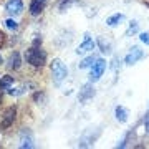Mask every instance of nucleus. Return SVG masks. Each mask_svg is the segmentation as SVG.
<instances>
[{"label": "nucleus", "instance_id": "39448f33", "mask_svg": "<svg viewBox=\"0 0 149 149\" xmlns=\"http://www.w3.org/2000/svg\"><path fill=\"white\" fill-rule=\"evenodd\" d=\"M5 10H7V13L12 15V17L22 15V12H23V2H22V0H7Z\"/></svg>", "mask_w": 149, "mask_h": 149}, {"label": "nucleus", "instance_id": "6e6552de", "mask_svg": "<svg viewBox=\"0 0 149 149\" xmlns=\"http://www.w3.org/2000/svg\"><path fill=\"white\" fill-rule=\"evenodd\" d=\"M143 56H144L143 50H139L138 47H134V48H131V52H129L128 56L124 58V61H126V65H134V63H138Z\"/></svg>", "mask_w": 149, "mask_h": 149}, {"label": "nucleus", "instance_id": "aec40b11", "mask_svg": "<svg viewBox=\"0 0 149 149\" xmlns=\"http://www.w3.org/2000/svg\"><path fill=\"white\" fill-rule=\"evenodd\" d=\"M144 128H146V131L149 133V118L146 119V123H144Z\"/></svg>", "mask_w": 149, "mask_h": 149}, {"label": "nucleus", "instance_id": "a211bd4d", "mask_svg": "<svg viewBox=\"0 0 149 149\" xmlns=\"http://www.w3.org/2000/svg\"><path fill=\"white\" fill-rule=\"evenodd\" d=\"M134 32H138V23H136V22H131V25H129V32H128V33H134Z\"/></svg>", "mask_w": 149, "mask_h": 149}, {"label": "nucleus", "instance_id": "f257e3e1", "mask_svg": "<svg viewBox=\"0 0 149 149\" xmlns=\"http://www.w3.org/2000/svg\"><path fill=\"white\" fill-rule=\"evenodd\" d=\"M25 60H27L28 65H32L33 68H43L45 63H47V53L43 52L42 48L32 45L25 52Z\"/></svg>", "mask_w": 149, "mask_h": 149}, {"label": "nucleus", "instance_id": "4be33fe9", "mask_svg": "<svg viewBox=\"0 0 149 149\" xmlns=\"http://www.w3.org/2000/svg\"><path fill=\"white\" fill-rule=\"evenodd\" d=\"M0 65H3V58H2V55H0Z\"/></svg>", "mask_w": 149, "mask_h": 149}, {"label": "nucleus", "instance_id": "f3484780", "mask_svg": "<svg viewBox=\"0 0 149 149\" xmlns=\"http://www.w3.org/2000/svg\"><path fill=\"white\" fill-rule=\"evenodd\" d=\"M139 38H141V42H143V43L149 45V32H143L141 35H139Z\"/></svg>", "mask_w": 149, "mask_h": 149}, {"label": "nucleus", "instance_id": "f8f14e48", "mask_svg": "<svg viewBox=\"0 0 149 149\" xmlns=\"http://www.w3.org/2000/svg\"><path fill=\"white\" fill-rule=\"evenodd\" d=\"M114 114H116V119L119 123H126V121H128V116H129V111L124 106H116Z\"/></svg>", "mask_w": 149, "mask_h": 149}, {"label": "nucleus", "instance_id": "2eb2a0df", "mask_svg": "<svg viewBox=\"0 0 149 149\" xmlns=\"http://www.w3.org/2000/svg\"><path fill=\"white\" fill-rule=\"evenodd\" d=\"M96 60H98V58H96L95 55H90V56H86V58L80 63V68H81V70H85V68H91V66L95 65Z\"/></svg>", "mask_w": 149, "mask_h": 149}, {"label": "nucleus", "instance_id": "412c9836", "mask_svg": "<svg viewBox=\"0 0 149 149\" xmlns=\"http://www.w3.org/2000/svg\"><path fill=\"white\" fill-rule=\"evenodd\" d=\"M3 103V93H2V88H0V104Z\"/></svg>", "mask_w": 149, "mask_h": 149}, {"label": "nucleus", "instance_id": "9b49d317", "mask_svg": "<svg viewBox=\"0 0 149 149\" xmlns=\"http://www.w3.org/2000/svg\"><path fill=\"white\" fill-rule=\"evenodd\" d=\"M96 45L100 47V50H101L103 53L109 55L113 50V42L109 40V38H104V37H100L98 38V42H96Z\"/></svg>", "mask_w": 149, "mask_h": 149}, {"label": "nucleus", "instance_id": "423d86ee", "mask_svg": "<svg viewBox=\"0 0 149 149\" xmlns=\"http://www.w3.org/2000/svg\"><path fill=\"white\" fill-rule=\"evenodd\" d=\"M45 5H47V0H32L30 2V7H28V12L32 17H38L45 10Z\"/></svg>", "mask_w": 149, "mask_h": 149}, {"label": "nucleus", "instance_id": "7ed1b4c3", "mask_svg": "<svg viewBox=\"0 0 149 149\" xmlns=\"http://www.w3.org/2000/svg\"><path fill=\"white\" fill-rule=\"evenodd\" d=\"M104 70H106V61L101 58H98L95 61V65L91 66V73H90V81L91 83H96V81L100 80L104 73Z\"/></svg>", "mask_w": 149, "mask_h": 149}, {"label": "nucleus", "instance_id": "1a4fd4ad", "mask_svg": "<svg viewBox=\"0 0 149 149\" xmlns=\"http://www.w3.org/2000/svg\"><path fill=\"white\" fill-rule=\"evenodd\" d=\"M93 96H95V88H93V85H91V81H90L88 85H85L83 88H81L78 98H80L81 103H85V101H88L90 98H93Z\"/></svg>", "mask_w": 149, "mask_h": 149}, {"label": "nucleus", "instance_id": "9d476101", "mask_svg": "<svg viewBox=\"0 0 149 149\" xmlns=\"http://www.w3.org/2000/svg\"><path fill=\"white\" fill-rule=\"evenodd\" d=\"M22 66V56L18 52H13V53H10V56H8V63H7V68L8 70H18Z\"/></svg>", "mask_w": 149, "mask_h": 149}, {"label": "nucleus", "instance_id": "6ab92c4d", "mask_svg": "<svg viewBox=\"0 0 149 149\" xmlns=\"http://www.w3.org/2000/svg\"><path fill=\"white\" fill-rule=\"evenodd\" d=\"M5 42H7V35L3 32H0V48L5 45Z\"/></svg>", "mask_w": 149, "mask_h": 149}, {"label": "nucleus", "instance_id": "f03ea898", "mask_svg": "<svg viewBox=\"0 0 149 149\" xmlns=\"http://www.w3.org/2000/svg\"><path fill=\"white\" fill-rule=\"evenodd\" d=\"M52 74H53V81L56 83V85H60L61 81L68 76V68H66V65L61 61L60 58H55L53 61H52Z\"/></svg>", "mask_w": 149, "mask_h": 149}, {"label": "nucleus", "instance_id": "dca6fc26", "mask_svg": "<svg viewBox=\"0 0 149 149\" xmlns=\"http://www.w3.org/2000/svg\"><path fill=\"white\" fill-rule=\"evenodd\" d=\"M5 27L8 28V30H17V28H18V23H17L13 18H7L5 20Z\"/></svg>", "mask_w": 149, "mask_h": 149}, {"label": "nucleus", "instance_id": "4468645a", "mask_svg": "<svg viewBox=\"0 0 149 149\" xmlns=\"http://www.w3.org/2000/svg\"><path fill=\"white\" fill-rule=\"evenodd\" d=\"M123 20H124L123 13H114L113 17L106 18V25L108 27H116V25H119V22H123Z\"/></svg>", "mask_w": 149, "mask_h": 149}, {"label": "nucleus", "instance_id": "ddd939ff", "mask_svg": "<svg viewBox=\"0 0 149 149\" xmlns=\"http://www.w3.org/2000/svg\"><path fill=\"white\" fill-rule=\"evenodd\" d=\"M13 83H15V78H13L12 74H3V76H0V88H2V90H8Z\"/></svg>", "mask_w": 149, "mask_h": 149}, {"label": "nucleus", "instance_id": "0eeeda50", "mask_svg": "<svg viewBox=\"0 0 149 149\" xmlns=\"http://www.w3.org/2000/svg\"><path fill=\"white\" fill-rule=\"evenodd\" d=\"M95 47H96V43L93 42V40H91L90 38V35H88V33H86L85 35V42L81 43L80 47L76 48V53L78 55H85V53H90L91 50H95Z\"/></svg>", "mask_w": 149, "mask_h": 149}, {"label": "nucleus", "instance_id": "20e7f679", "mask_svg": "<svg viewBox=\"0 0 149 149\" xmlns=\"http://www.w3.org/2000/svg\"><path fill=\"white\" fill-rule=\"evenodd\" d=\"M15 119H17V108L15 106L7 108L5 111H3V118H2V123H0V129L3 131V129L10 128L12 124L15 123Z\"/></svg>", "mask_w": 149, "mask_h": 149}]
</instances>
